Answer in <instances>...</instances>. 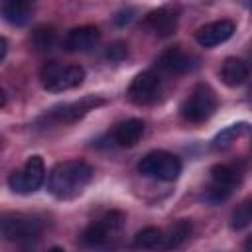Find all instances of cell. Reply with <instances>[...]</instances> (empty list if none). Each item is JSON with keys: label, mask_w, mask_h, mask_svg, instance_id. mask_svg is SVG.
Listing matches in <instances>:
<instances>
[{"label": "cell", "mask_w": 252, "mask_h": 252, "mask_svg": "<svg viewBox=\"0 0 252 252\" xmlns=\"http://www.w3.org/2000/svg\"><path fill=\"white\" fill-rule=\"evenodd\" d=\"M93 179V167L83 159H67L57 163L47 177V191L61 201L79 197Z\"/></svg>", "instance_id": "cell-1"}, {"label": "cell", "mask_w": 252, "mask_h": 252, "mask_svg": "<svg viewBox=\"0 0 252 252\" xmlns=\"http://www.w3.org/2000/svg\"><path fill=\"white\" fill-rule=\"evenodd\" d=\"M41 87L49 93H63L83 85L85 69L81 65H61L57 61L45 63L39 71Z\"/></svg>", "instance_id": "cell-2"}, {"label": "cell", "mask_w": 252, "mask_h": 252, "mask_svg": "<svg viewBox=\"0 0 252 252\" xmlns=\"http://www.w3.org/2000/svg\"><path fill=\"white\" fill-rule=\"evenodd\" d=\"M138 171L146 177H154L159 181H175L181 173V161L177 156L165 150H154L140 159Z\"/></svg>", "instance_id": "cell-3"}, {"label": "cell", "mask_w": 252, "mask_h": 252, "mask_svg": "<svg viewBox=\"0 0 252 252\" xmlns=\"http://www.w3.org/2000/svg\"><path fill=\"white\" fill-rule=\"evenodd\" d=\"M217 104L219 102H217L215 91L209 85L199 83V85L193 87L191 94L181 104V114L189 122H205L215 114Z\"/></svg>", "instance_id": "cell-4"}, {"label": "cell", "mask_w": 252, "mask_h": 252, "mask_svg": "<svg viewBox=\"0 0 252 252\" xmlns=\"http://www.w3.org/2000/svg\"><path fill=\"white\" fill-rule=\"evenodd\" d=\"M45 179V163L41 156H32L28 158V161L24 163L22 169H16L10 173L8 177V187L14 193L20 195H30L33 191H37L43 185Z\"/></svg>", "instance_id": "cell-5"}, {"label": "cell", "mask_w": 252, "mask_h": 252, "mask_svg": "<svg viewBox=\"0 0 252 252\" xmlns=\"http://www.w3.org/2000/svg\"><path fill=\"white\" fill-rule=\"evenodd\" d=\"M124 220H126V217L120 211H110V213L102 215L98 220L91 222L85 228L83 242L89 244V246H104V244L112 242L122 232Z\"/></svg>", "instance_id": "cell-6"}, {"label": "cell", "mask_w": 252, "mask_h": 252, "mask_svg": "<svg viewBox=\"0 0 252 252\" xmlns=\"http://www.w3.org/2000/svg\"><path fill=\"white\" fill-rule=\"evenodd\" d=\"M104 102L106 100L102 96L89 94V96H83L79 100L63 102V104H57V106L49 108L45 118H49L51 122H57V124H73V122L81 120L85 114H89L91 110H94L96 106H102Z\"/></svg>", "instance_id": "cell-7"}, {"label": "cell", "mask_w": 252, "mask_h": 252, "mask_svg": "<svg viewBox=\"0 0 252 252\" xmlns=\"http://www.w3.org/2000/svg\"><path fill=\"white\" fill-rule=\"evenodd\" d=\"M2 228V236L10 242H18V244H30L33 240H37L39 232H41V224L26 215H6L2 217L0 222Z\"/></svg>", "instance_id": "cell-8"}, {"label": "cell", "mask_w": 252, "mask_h": 252, "mask_svg": "<svg viewBox=\"0 0 252 252\" xmlns=\"http://www.w3.org/2000/svg\"><path fill=\"white\" fill-rule=\"evenodd\" d=\"M159 89H161V81H159V75H156L154 71H142L138 73L130 87H128V98L138 104V106H146V104H152L158 100L159 96Z\"/></svg>", "instance_id": "cell-9"}, {"label": "cell", "mask_w": 252, "mask_h": 252, "mask_svg": "<svg viewBox=\"0 0 252 252\" xmlns=\"http://www.w3.org/2000/svg\"><path fill=\"white\" fill-rule=\"evenodd\" d=\"M234 30H236V26L232 20H217V22L201 26L195 32V39L201 47H217V45L224 43L226 39H230Z\"/></svg>", "instance_id": "cell-10"}, {"label": "cell", "mask_w": 252, "mask_h": 252, "mask_svg": "<svg viewBox=\"0 0 252 252\" xmlns=\"http://www.w3.org/2000/svg\"><path fill=\"white\" fill-rule=\"evenodd\" d=\"M158 69L163 71V73H173V75H179V73H187V71H193L197 67V57L181 51L179 47H171L167 51H163L159 57H158Z\"/></svg>", "instance_id": "cell-11"}, {"label": "cell", "mask_w": 252, "mask_h": 252, "mask_svg": "<svg viewBox=\"0 0 252 252\" xmlns=\"http://www.w3.org/2000/svg\"><path fill=\"white\" fill-rule=\"evenodd\" d=\"M100 39V32L96 26H79L67 32L63 45L67 51H91Z\"/></svg>", "instance_id": "cell-12"}, {"label": "cell", "mask_w": 252, "mask_h": 252, "mask_svg": "<svg viewBox=\"0 0 252 252\" xmlns=\"http://www.w3.org/2000/svg\"><path fill=\"white\" fill-rule=\"evenodd\" d=\"M146 26L159 37H167L177 30V14L169 8H159L148 14Z\"/></svg>", "instance_id": "cell-13"}, {"label": "cell", "mask_w": 252, "mask_h": 252, "mask_svg": "<svg viewBox=\"0 0 252 252\" xmlns=\"http://www.w3.org/2000/svg\"><path fill=\"white\" fill-rule=\"evenodd\" d=\"M248 73H250V67L244 59L240 57H226L220 65V81L226 85V87H240L246 79H248Z\"/></svg>", "instance_id": "cell-14"}, {"label": "cell", "mask_w": 252, "mask_h": 252, "mask_svg": "<svg viewBox=\"0 0 252 252\" xmlns=\"http://www.w3.org/2000/svg\"><path fill=\"white\" fill-rule=\"evenodd\" d=\"M144 134V122L140 118H128L124 122H120L114 132H112V138L116 142V146L120 148H132L140 142Z\"/></svg>", "instance_id": "cell-15"}, {"label": "cell", "mask_w": 252, "mask_h": 252, "mask_svg": "<svg viewBox=\"0 0 252 252\" xmlns=\"http://www.w3.org/2000/svg\"><path fill=\"white\" fill-rule=\"evenodd\" d=\"M191 220L189 219H179L175 220L165 232H163V240L159 244V250H175L179 248L191 234Z\"/></svg>", "instance_id": "cell-16"}, {"label": "cell", "mask_w": 252, "mask_h": 252, "mask_svg": "<svg viewBox=\"0 0 252 252\" xmlns=\"http://www.w3.org/2000/svg\"><path fill=\"white\" fill-rule=\"evenodd\" d=\"M2 18L12 26H24L32 18V4L24 0H8L2 4Z\"/></svg>", "instance_id": "cell-17"}, {"label": "cell", "mask_w": 252, "mask_h": 252, "mask_svg": "<svg viewBox=\"0 0 252 252\" xmlns=\"http://www.w3.org/2000/svg\"><path fill=\"white\" fill-rule=\"evenodd\" d=\"M211 177H213V183H219V185H224L228 189H234L240 183L242 173H240V169L236 165L219 163V165L211 167Z\"/></svg>", "instance_id": "cell-18"}, {"label": "cell", "mask_w": 252, "mask_h": 252, "mask_svg": "<svg viewBox=\"0 0 252 252\" xmlns=\"http://www.w3.org/2000/svg\"><path fill=\"white\" fill-rule=\"evenodd\" d=\"M55 39H57V33H55V28L53 26H37L32 35H30V41H32V47L35 51H49L53 45H55Z\"/></svg>", "instance_id": "cell-19"}, {"label": "cell", "mask_w": 252, "mask_h": 252, "mask_svg": "<svg viewBox=\"0 0 252 252\" xmlns=\"http://www.w3.org/2000/svg\"><path fill=\"white\" fill-rule=\"evenodd\" d=\"M161 240H163V230L161 228L146 226L134 236V246L144 248V250H152V248H159Z\"/></svg>", "instance_id": "cell-20"}, {"label": "cell", "mask_w": 252, "mask_h": 252, "mask_svg": "<svg viewBox=\"0 0 252 252\" xmlns=\"http://www.w3.org/2000/svg\"><path fill=\"white\" fill-rule=\"evenodd\" d=\"M246 128H248V124L238 122V124H232V126L220 130V132L215 136V140H213V148H215V150H224V148H228L238 136H242V134L246 132Z\"/></svg>", "instance_id": "cell-21"}, {"label": "cell", "mask_w": 252, "mask_h": 252, "mask_svg": "<svg viewBox=\"0 0 252 252\" xmlns=\"http://www.w3.org/2000/svg\"><path fill=\"white\" fill-rule=\"evenodd\" d=\"M250 222H252V197L244 199V201L238 205V209L232 213V217H230V226H232L234 230H242V228L248 226Z\"/></svg>", "instance_id": "cell-22"}, {"label": "cell", "mask_w": 252, "mask_h": 252, "mask_svg": "<svg viewBox=\"0 0 252 252\" xmlns=\"http://www.w3.org/2000/svg\"><path fill=\"white\" fill-rule=\"evenodd\" d=\"M230 193H232V189H228L224 185H219V183H211L207 187V199L213 201V203H220V201L228 199Z\"/></svg>", "instance_id": "cell-23"}, {"label": "cell", "mask_w": 252, "mask_h": 252, "mask_svg": "<svg viewBox=\"0 0 252 252\" xmlns=\"http://www.w3.org/2000/svg\"><path fill=\"white\" fill-rule=\"evenodd\" d=\"M126 53H128V45L122 43V41H116V43H112V45L108 47L106 57H108L110 61H120V59L126 57Z\"/></svg>", "instance_id": "cell-24"}, {"label": "cell", "mask_w": 252, "mask_h": 252, "mask_svg": "<svg viewBox=\"0 0 252 252\" xmlns=\"http://www.w3.org/2000/svg\"><path fill=\"white\" fill-rule=\"evenodd\" d=\"M132 10H122V12H118L116 16H114V22L118 24V26H124V24H128L130 20H132Z\"/></svg>", "instance_id": "cell-25"}, {"label": "cell", "mask_w": 252, "mask_h": 252, "mask_svg": "<svg viewBox=\"0 0 252 252\" xmlns=\"http://www.w3.org/2000/svg\"><path fill=\"white\" fill-rule=\"evenodd\" d=\"M6 51H8V41L6 37H0V61L6 59Z\"/></svg>", "instance_id": "cell-26"}, {"label": "cell", "mask_w": 252, "mask_h": 252, "mask_svg": "<svg viewBox=\"0 0 252 252\" xmlns=\"http://www.w3.org/2000/svg\"><path fill=\"white\" fill-rule=\"evenodd\" d=\"M244 250H246V252H252V234L244 240Z\"/></svg>", "instance_id": "cell-27"}, {"label": "cell", "mask_w": 252, "mask_h": 252, "mask_svg": "<svg viewBox=\"0 0 252 252\" xmlns=\"http://www.w3.org/2000/svg\"><path fill=\"white\" fill-rule=\"evenodd\" d=\"M0 94H2V96H0V106H2V108H4V106H6V93H4V91H2V93H0Z\"/></svg>", "instance_id": "cell-28"}, {"label": "cell", "mask_w": 252, "mask_h": 252, "mask_svg": "<svg viewBox=\"0 0 252 252\" xmlns=\"http://www.w3.org/2000/svg\"><path fill=\"white\" fill-rule=\"evenodd\" d=\"M47 252H65V250H63L61 246H51V248H49Z\"/></svg>", "instance_id": "cell-29"}]
</instances>
